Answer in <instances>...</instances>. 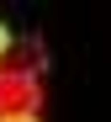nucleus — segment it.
I'll use <instances>...</instances> for the list:
<instances>
[{"instance_id":"nucleus-2","label":"nucleus","mask_w":111,"mask_h":122,"mask_svg":"<svg viewBox=\"0 0 111 122\" xmlns=\"http://www.w3.org/2000/svg\"><path fill=\"white\" fill-rule=\"evenodd\" d=\"M5 69H16V74H37V80H42V69H48V53H42V43H37V37L16 43V48H11V64H5Z\"/></svg>"},{"instance_id":"nucleus-3","label":"nucleus","mask_w":111,"mask_h":122,"mask_svg":"<svg viewBox=\"0 0 111 122\" xmlns=\"http://www.w3.org/2000/svg\"><path fill=\"white\" fill-rule=\"evenodd\" d=\"M11 48H16V37H11L5 21H0V64H11Z\"/></svg>"},{"instance_id":"nucleus-1","label":"nucleus","mask_w":111,"mask_h":122,"mask_svg":"<svg viewBox=\"0 0 111 122\" xmlns=\"http://www.w3.org/2000/svg\"><path fill=\"white\" fill-rule=\"evenodd\" d=\"M42 106V80L37 74H16L0 69V117H27Z\"/></svg>"},{"instance_id":"nucleus-4","label":"nucleus","mask_w":111,"mask_h":122,"mask_svg":"<svg viewBox=\"0 0 111 122\" xmlns=\"http://www.w3.org/2000/svg\"><path fill=\"white\" fill-rule=\"evenodd\" d=\"M0 122H42L37 112H27V117H0Z\"/></svg>"}]
</instances>
